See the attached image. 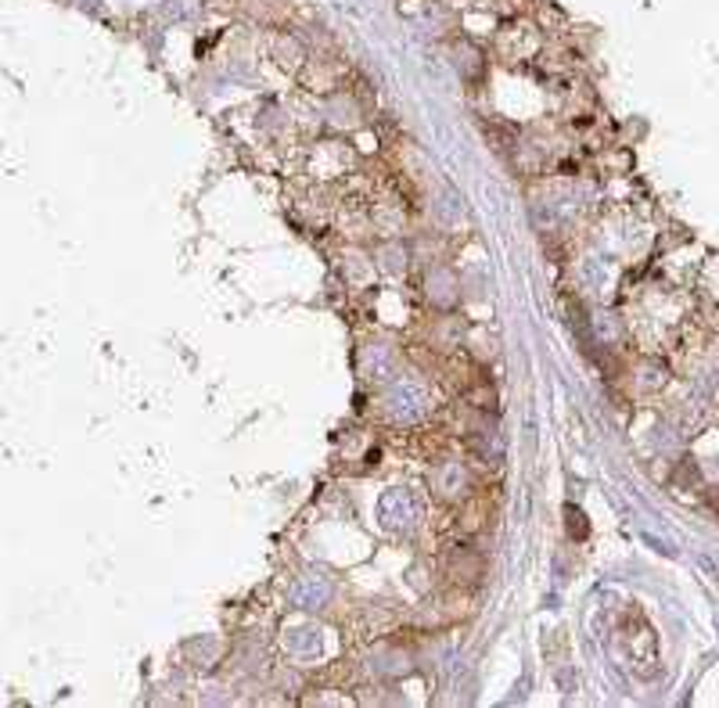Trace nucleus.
Returning <instances> with one entry per match:
<instances>
[{
  "mask_svg": "<svg viewBox=\"0 0 719 708\" xmlns=\"http://www.w3.org/2000/svg\"><path fill=\"white\" fill-rule=\"evenodd\" d=\"M482 558L479 554H471L468 547H461V550H454V558H450V575L457 583H464V586H475L479 580H482Z\"/></svg>",
  "mask_w": 719,
  "mask_h": 708,
  "instance_id": "1",
  "label": "nucleus"
}]
</instances>
